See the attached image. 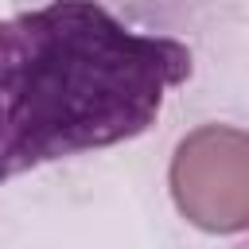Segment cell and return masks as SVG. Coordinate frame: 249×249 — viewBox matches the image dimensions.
Returning a JSON list of instances; mask_svg holds the SVG:
<instances>
[{"mask_svg":"<svg viewBox=\"0 0 249 249\" xmlns=\"http://www.w3.org/2000/svg\"><path fill=\"white\" fill-rule=\"evenodd\" d=\"M191 51L124 27L97 0H51L0 23V183L140 136Z\"/></svg>","mask_w":249,"mask_h":249,"instance_id":"1","label":"cell"},{"mask_svg":"<svg viewBox=\"0 0 249 249\" xmlns=\"http://www.w3.org/2000/svg\"><path fill=\"white\" fill-rule=\"evenodd\" d=\"M171 195L210 233L249 230V132L202 124L183 136L171 160Z\"/></svg>","mask_w":249,"mask_h":249,"instance_id":"2","label":"cell"}]
</instances>
